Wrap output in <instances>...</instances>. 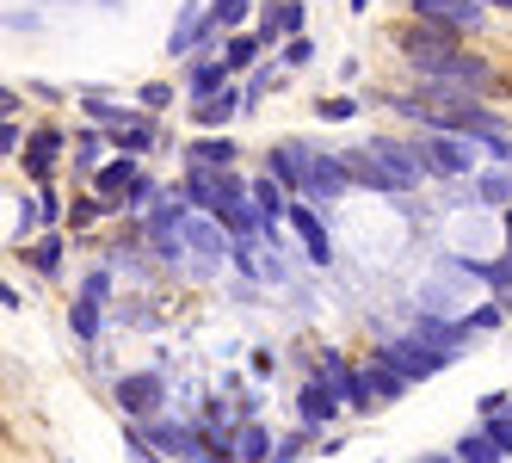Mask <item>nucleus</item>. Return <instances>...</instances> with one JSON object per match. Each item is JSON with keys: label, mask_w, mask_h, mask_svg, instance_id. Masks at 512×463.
<instances>
[{"label": "nucleus", "mask_w": 512, "mask_h": 463, "mask_svg": "<svg viewBox=\"0 0 512 463\" xmlns=\"http://www.w3.org/2000/svg\"><path fill=\"white\" fill-rule=\"evenodd\" d=\"M346 7H352V13H371V0H346Z\"/></svg>", "instance_id": "obj_53"}, {"label": "nucleus", "mask_w": 512, "mask_h": 463, "mask_svg": "<svg viewBox=\"0 0 512 463\" xmlns=\"http://www.w3.org/2000/svg\"><path fill=\"white\" fill-rule=\"evenodd\" d=\"M451 457L457 463H506V451H500V439L488 433L482 420L469 426V433H457V445H451Z\"/></svg>", "instance_id": "obj_30"}, {"label": "nucleus", "mask_w": 512, "mask_h": 463, "mask_svg": "<svg viewBox=\"0 0 512 463\" xmlns=\"http://www.w3.org/2000/svg\"><path fill=\"white\" fill-rule=\"evenodd\" d=\"M290 235H297L303 260H309L315 272H321V266H334V235H327L321 204H309V198H297V204H290Z\"/></svg>", "instance_id": "obj_10"}, {"label": "nucleus", "mask_w": 512, "mask_h": 463, "mask_svg": "<svg viewBox=\"0 0 512 463\" xmlns=\"http://www.w3.org/2000/svg\"><path fill=\"white\" fill-rule=\"evenodd\" d=\"M358 377H364V383H371V396H377V408H389V402H401V396H408V389H414V383H408V377H401L395 365H383V359H377V352H364V359H358Z\"/></svg>", "instance_id": "obj_24"}, {"label": "nucleus", "mask_w": 512, "mask_h": 463, "mask_svg": "<svg viewBox=\"0 0 512 463\" xmlns=\"http://www.w3.org/2000/svg\"><path fill=\"white\" fill-rule=\"evenodd\" d=\"M389 44L401 50V62H408V68H426V62H438V56H457V50H463V38H451V31H438V25H426V19H401V25L389 31Z\"/></svg>", "instance_id": "obj_6"}, {"label": "nucleus", "mask_w": 512, "mask_h": 463, "mask_svg": "<svg viewBox=\"0 0 512 463\" xmlns=\"http://www.w3.org/2000/svg\"><path fill=\"white\" fill-rule=\"evenodd\" d=\"M161 118H149V112H142V118H130L124 130H112V155H130V161H142V155H155L161 149Z\"/></svg>", "instance_id": "obj_23"}, {"label": "nucleus", "mask_w": 512, "mask_h": 463, "mask_svg": "<svg viewBox=\"0 0 512 463\" xmlns=\"http://www.w3.org/2000/svg\"><path fill=\"white\" fill-rule=\"evenodd\" d=\"M56 7H75V0H56Z\"/></svg>", "instance_id": "obj_56"}, {"label": "nucleus", "mask_w": 512, "mask_h": 463, "mask_svg": "<svg viewBox=\"0 0 512 463\" xmlns=\"http://www.w3.org/2000/svg\"><path fill=\"white\" fill-rule=\"evenodd\" d=\"M414 463H457V457H445V451H426V457H414Z\"/></svg>", "instance_id": "obj_52"}, {"label": "nucleus", "mask_w": 512, "mask_h": 463, "mask_svg": "<svg viewBox=\"0 0 512 463\" xmlns=\"http://www.w3.org/2000/svg\"><path fill=\"white\" fill-rule=\"evenodd\" d=\"M303 377H315V383H327V389H334V396L346 402V383L358 377V365L346 359V352L340 346H315V359H309V371Z\"/></svg>", "instance_id": "obj_25"}, {"label": "nucleus", "mask_w": 512, "mask_h": 463, "mask_svg": "<svg viewBox=\"0 0 512 463\" xmlns=\"http://www.w3.org/2000/svg\"><path fill=\"white\" fill-rule=\"evenodd\" d=\"M186 247L198 254V272H204V278H216V272H223V260L235 254L229 229L216 223V217H198V210H192V223H186Z\"/></svg>", "instance_id": "obj_14"}, {"label": "nucleus", "mask_w": 512, "mask_h": 463, "mask_svg": "<svg viewBox=\"0 0 512 463\" xmlns=\"http://www.w3.org/2000/svg\"><path fill=\"white\" fill-rule=\"evenodd\" d=\"M31 217H38V229H44V235H50V229H68V204H62V192H56V186L31 192Z\"/></svg>", "instance_id": "obj_36"}, {"label": "nucleus", "mask_w": 512, "mask_h": 463, "mask_svg": "<svg viewBox=\"0 0 512 463\" xmlns=\"http://www.w3.org/2000/svg\"><path fill=\"white\" fill-rule=\"evenodd\" d=\"M19 254H25L31 266H38L44 278H62V272H68V229H50V235H38L31 247H19Z\"/></svg>", "instance_id": "obj_28"}, {"label": "nucleus", "mask_w": 512, "mask_h": 463, "mask_svg": "<svg viewBox=\"0 0 512 463\" xmlns=\"http://www.w3.org/2000/svg\"><path fill=\"white\" fill-rule=\"evenodd\" d=\"M358 112H364V99H358V93H327V99L315 105V118H321V124H352Z\"/></svg>", "instance_id": "obj_39"}, {"label": "nucleus", "mask_w": 512, "mask_h": 463, "mask_svg": "<svg viewBox=\"0 0 512 463\" xmlns=\"http://www.w3.org/2000/svg\"><path fill=\"white\" fill-rule=\"evenodd\" d=\"M475 204H482V210H494V217H500V210H512V167H482V173H475Z\"/></svg>", "instance_id": "obj_29"}, {"label": "nucleus", "mask_w": 512, "mask_h": 463, "mask_svg": "<svg viewBox=\"0 0 512 463\" xmlns=\"http://www.w3.org/2000/svg\"><path fill=\"white\" fill-rule=\"evenodd\" d=\"M315 62V38H290L284 50H278V68L284 75H297V68H309Z\"/></svg>", "instance_id": "obj_42"}, {"label": "nucleus", "mask_w": 512, "mask_h": 463, "mask_svg": "<svg viewBox=\"0 0 512 463\" xmlns=\"http://www.w3.org/2000/svg\"><path fill=\"white\" fill-rule=\"evenodd\" d=\"M463 328H469L475 340H482V334H500V328H506V303H494V297H482V303H475V309L463 315Z\"/></svg>", "instance_id": "obj_37"}, {"label": "nucleus", "mask_w": 512, "mask_h": 463, "mask_svg": "<svg viewBox=\"0 0 512 463\" xmlns=\"http://www.w3.org/2000/svg\"><path fill=\"white\" fill-rule=\"evenodd\" d=\"M290 408H297V420H303V426H315V433H327V426L346 414V402H340L327 383H315V377H303V383H297V402H290Z\"/></svg>", "instance_id": "obj_18"}, {"label": "nucleus", "mask_w": 512, "mask_h": 463, "mask_svg": "<svg viewBox=\"0 0 512 463\" xmlns=\"http://www.w3.org/2000/svg\"><path fill=\"white\" fill-rule=\"evenodd\" d=\"M19 105H25V87H0V118H19Z\"/></svg>", "instance_id": "obj_46"}, {"label": "nucleus", "mask_w": 512, "mask_h": 463, "mask_svg": "<svg viewBox=\"0 0 512 463\" xmlns=\"http://www.w3.org/2000/svg\"><path fill=\"white\" fill-rule=\"evenodd\" d=\"M112 402L124 420H161L167 414V365H149V371H118L112 377Z\"/></svg>", "instance_id": "obj_2"}, {"label": "nucleus", "mask_w": 512, "mask_h": 463, "mask_svg": "<svg viewBox=\"0 0 512 463\" xmlns=\"http://www.w3.org/2000/svg\"><path fill=\"white\" fill-rule=\"evenodd\" d=\"M506 408H512V396H506V389H488V396L475 402V414H482V420H494V414H506Z\"/></svg>", "instance_id": "obj_44"}, {"label": "nucleus", "mask_w": 512, "mask_h": 463, "mask_svg": "<svg viewBox=\"0 0 512 463\" xmlns=\"http://www.w3.org/2000/svg\"><path fill=\"white\" fill-rule=\"evenodd\" d=\"M408 19H426L438 31H451V38H475V31H488V7L482 0H408Z\"/></svg>", "instance_id": "obj_7"}, {"label": "nucleus", "mask_w": 512, "mask_h": 463, "mask_svg": "<svg viewBox=\"0 0 512 463\" xmlns=\"http://www.w3.org/2000/svg\"><path fill=\"white\" fill-rule=\"evenodd\" d=\"M420 161H426L432 180L463 186V180H475V173L488 167V149H482V142H469V136H451V130H426L420 136Z\"/></svg>", "instance_id": "obj_1"}, {"label": "nucleus", "mask_w": 512, "mask_h": 463, "mask_svg": "<svg viewBox=\"0 0 512 463\" xmlns=\"http://www.w3.org/2000/svg\"><path fill=\"white\" fill-rule=\"evenodd\" d=\"M62 155H75V130H68V124H38L31 142H25V155H19V173L44 192V186H56Z\"/></svg>", "instance_id": "obj_4"}, {"label": "nucleus", "mask_w": 512, "mask_h": 463, "mask_svg": "<svg viewBox=\"0 0 512 463\" xmlns=\"http://www.w3.org/2000/svg\"><path fill=\"white\" fill-rule=\"evenodd\" d=\"M371 352H377L383 365H395V371L408 377V383H432L438 371H445V359H438V352H432L426 340H414L408 328H401V334H383V340H377Z\"/></svg>", "instance_id": "obj_8"}, {"label": "nucleus", "mask_w": 512, "mask_h": 463, "mask_svg": "<svg viewBox=\"0 0 512 463\" xmlns=\"http://www.w3.org/2000/svg\"><path fill=\"white\" fill-rule=\"evenodd\" d=\"M278 75H284L278 62H260V68H253V75L241 81V93H247V112H260V99H266V93L278 87Z\"/></svg>", "instance_id": "obj_40"}, {"label": "nucleus", "mask_w": 512, "mask_h": 463, "mask_svg": "<svg viewBox=\"0 0 512 463\" xmlns=\"http://www.w3.org/2000/svg\"><path fill=\"white\" fill-rule=\"evenodd\" d=\"M340 161H346V173H352V186L358 192H383V198H408V192H401L395 186V173L371 155V149H340Z\"/></svg>", "instance_id": "obj_21"}, {"label": "nucleus", "mask_w": 512, "mask_h": 463, "mask_svg": "<svg viewBox=\"0 0 512 463\" xmlns=\"http://www.w3.org/2000/svg\"><path fill=\"white\" fill-rule=\"evenodd\" d=\"M99 7H112V13H118V7H124V0H99Z\"/></svg>", "instance_id": "obj_55"}, {"label": "nucleus", "mask_w": 512, "mask_h": 463, "mask_svg": "<svg viewBox=\"0 0 512 463\" xmlns=\"http://www.w3.org/2000/svg\"><path fill=\"white\" fill-rule=\"evenodd\" d=\"M247 112V93H241V81L235 87H223L216 99H198V105H186V118H192V130L198 136H229V124Z\"/></svg>", "instance_id": "obj_15"}, {"label": "nucleus", "mask_w": 512, "mask_h": 463, "mask_svg": "<svg viewBox=\"0 0 512 463\" xmlns=\"http://www.w3.org/2000/svg\"><path fill=\"white\" fill-rule=\"evenodd\" d=\"M352 192V173L340 161V149H315L309 155V180H303V198L309 204H340Z\"/></svg>", "instance_id": "obj_13"}, {"label": "nucleus", "mask_w": 512, "mask_h": 463, "mask_svg": "<svg viewBox=\"0 0 512 463\" xmlns=\"http://www.w3.org/2000/svg\"><path fill=\"white\" fill-rule=\"evenodd\" d=\"M204 19H210V7H198V0H186V7L173 13V31H167L161 56H167V62H192V56H198V38H204Z\"/></svg>", "instance_id": "obj_19"}, {"label": "nucleus", "mask_w": 512, "mask_h": 463, "mask_svg": "<svg viewBox=\"0 0 512 463\" xmlns=\"http://www.w3.org/2000/svg\"><path fill=\"white\" fill-rule=\"evenodd\" d=\"M118 322H130V328H155L161 322V309L149 303V297H124V309H112Z\"/></svg>", "instance_id": "obj_41"}, {"label": "nucleus", "mask_w": 512, "mask_h": 463, "mask_svg": "<svg viewBox=\"0 0 512 463\" xmlns=\"http://www.w3.org/2000/svg\"><path fill=\"white\" fill-rule=\"evenodd\" d=\"M253 7H260V0H210V25L223 31V38H235V31H253V19H260Z\"/></svg>", "instance_id": "obj_33"}, {"label": "nucleus", "mask_w": 512, "mask_h": 463, "mask_svg": "<svg viewBox=\"0 0 512 463\" xmlns=\"http://www.w3.org/2000/svg\"><path fill=\"white\" fill-rule=\"evenodd\" d=\"M112 217H124V210L118 204H105L99 192H75V198H68V235H87V229H99V223H112Z\"/></svg>", "instance_id": "obj_27"}, {"label": "nucleus", "mask_w": 512, "mask_h": 463, "mask_svg": "<svg viewBox=\"0 0 512 463\" xmlns=\"http://www.w3.org/2000/svg\"><path fill=\"white\" fill-rule=\"evenodd\" d=\"M179 155H186V173H198V167H204V173H235L241 142H235V136H192Z\"/></svg>", "instance_id": "obj_20"}, {"label": "nucleus", "mask_w": 512, "mask_h": 463, "mask_svg": "<svg viewBox=\"0 0 512 463\" xmlns=\"http://www.w3.org/2000/svg\"><path fill=\"white\" fill-rule=\"evenodd\" d=\"M364 149H371L389 173H395V186L401 192H420L426 180H432V173H426V161H420V136H371V142H364Z\"/></svg>", "instance_id": "obj_9"}, {"label": "nucleus", "mask_w": 512, "mask_h": 463, "mask_svg": "<svg viewBox=\"0 0 512 463\" xmlns=\"http://www.w3.org/2000/svg\"><path fill=\"white\" fill-rule=\"evenodd\" d=\"M500 235H506V241H500V254H512V210H500Z\"/></svg>", "instance_id": "obj_51"}, {"label": "nucleus", "mask_w": 512, "mask_h": 463, "mask_svg": "<svg viewBox=\"0 0 512 463\" xmlns=\"http://www.w3.org/2000/svg\"><path fill=\"white\" fill-rule=\"evenodd\" d=\"M260 408H266V396H260V389H247V396H241V420H260Z\"/></svg>", "instance_id": "obj_47"}, {"label": "nucleus", "mask_w": 512, "mask_h": 463, "mask_svg": "<svg viewBox=\"0 0 512 463\" xmlns=\"http://www.w3.org/2000/svg\"><path fill=\"white\" fill-rule=\"evenodd\" d=\"M223 87H235V75H229L223 56H192V62H179V93H186L192 105H198V99H216Z\"/></svg>", "instance_id": "obj_16"}, {"label": "nucleus", "mask_w": 512, "mask_h": 463, "mask_svg": "<svg viewBox=\"0 0 512 463\" xmlns=\"http://www.w3.org/2000/svg\"><path fill=\"white\" fill-rule=\"evenodd\" d=\"M0 309H7V315H19V309H25V297L13 291V284H0Z\"/></svg>", "instance_id": "obj_50"}, {"label": "nucleus", "mask_w": 512, "mask_h": 463, "mask_svg": "<svg viewBox=\"0 0 512 463\" xmlns=\"http://www.w3.org/2000/svg\"><path fill=\"white\" fill-rule=\"evenodd\" d=\"M482 7H488V13H494V7H506V13H512V0H482Z\"/></svg>", "instance_id": "obj_54"}, {"label": "nucleus", "mask_w": 512, "mask_h": 463, "mask_svg": "<svg viewBox=\"0 0 512 463\" xmlns=\"http://www.w3.org/2000/svg\"><path fill=\"white\" fill-rule=\"evenodd\" d=\"M260 56H266L260 31H235V38L223 44V62H229V75H253V68H260Z\"/></svg>", "instance_id": "obj_34"}, {"label": "nucleus", "mask_w": 512, "mask_h": 463, "mask_svg": "<svg viewBox=\"0 0 512 463\" xmlns=\"http://www.w3.org/2000/svg\"><path fill=\"white\" fill-rule=\"evenodd\" d=\"M136 180H142V161H130V155H112V161L99 167V180H93L87 192H99L105 204H124V192H130Z\"/></svg>", "instance_id": "obj_26"}, {"label": "nucleus", "mask_w": 512, "mask_h": 463, "mask_svg": "<svg viewBox=\"0 0 512 463\" xmlns=\"http://www.w3.org/2000/svg\"><path fill=\"white\" fill-rule=\"evenodd\" d=\"M25 93H38V99H68V87H50V81H25Z\"/></svg>", "instance_id": "obj_49"}, {"label": "nucleus", "mask_w": 512, "mask_h": 463, "mask_svg": "<svg viewBox=\"0 0 512 463\" xmlns=\"http://www.w3.org/2000/svg\"><path fill=\"white\" fill-rule=\"evenodd\" d=\"M401 328H408L414 340H426V346H432L445 365H457L463 352H469V340H475L463 322H451V315H432V309H420V303H414L408 315H401Z\"/></svg>", "instance_id": "obj_5"}, {"label": "nucleus", "mask_w": 512, "mask_h": 463, "mask_svg": "<svg viewBox=\"0 0 512 463\" xmlns=\"http://www.w3.org/2000/svg\"><path fill=\"white\" fill-rule=\"evenodd\" d=\"M235 457H241V463H272V457H278L272 426H266V420H241V433H235Z\"/></svg>", "instance_id": "obj_32"}, {"label": "nucleus", "mask_w": 512, "mask_h": 463, "mask_svg": "<svg viewBox=\"0 0 512 463\" xmlns=\"http://www.w3.org/2000/svg\"><path fill=\"white\" fill-rule=\"evenodd\" d=\"M303 25H309V7H303V0H266L260 19H253V31H260L266 50H284L290 38H309Z\"/></svg>", "instance_id": "obj_12"}, {"label": "nucleus", "mask_w": 512, "mask_h": 463, "mask_svg": "<svg viewBox=\"0 0 512 463\" xmlns=\"http://www.w3.org/2000/svg\"><path fill=\"white\" fill-rule=\"evenodd\" d=\"M179 99H186V93H179V81H149V87H142L136 93V105H142V112H149V118H161V112H173V105Z\"/></svg>", "instance_id": "obj_38"}, {"label": "nucleus", "mask_w": 512, "mask_h": 463, "mask_svg": "<svg viewBox=\"0 0 512 463\" xmlns=\"http://www.w3.org/2000/svg\"><path fill=\"white\" fill-rule=\"evenodd\" d=\"M105 149H112V136L93 130V124H81V130H75V155H68V173H75L81 186H93V180H99V167L112 161Z\"/></svg>", "instance_id": "obj_22"}, {"label": "nucleus", "mask_w": 512, "mask_h": 463, "mask_svg": "<svg viewBox=\"0 0 512 463\" xmlns=\"http://www.w3.org/2000/svg\"><path fill=\"white\" fill-rule=\"evenodd\" d=\"M75 99H81V118L93 124V130H124L130 118H142V105H118V93L112 87H75Z\"/></svg>", "instance_id": "obj_17"}, {"label": "nucleus", "mask_w": 512, "mask_h": 463, "mask_svg": "<svg viewBox=\"0 0 512 463\" xmlns=\"http://www.w3.org/2000/svg\"><path fill=\"white\" fill-rule=\"evenodd\" d=\"M105 315H112L105 303H93V297H75V303H68V334H75L81 346H99V334H105Z\"/></svg>", "instance_id": "obj_31"}, {"label": "nucleus", "mask_w": 512, "mask_h": 463, "mask_svg": "<svg viewBox=\"0 0 512 463\" xmlns=\"http://www.w3.org/2000/svg\"><path fill=\"white\" fill-rule=\"evenodd\" d=\"M482 426H488V433L500 439V451L512 457V408H506V414H494V420H482Z\"/></svg>", "instance_id": "obj_45"}, {"label": "nucleus", "mask_w": 512, "mask_h": 463, "mask_svg": "<svg viewBox=\"0 0 512 463\" xmlns=\"http://www.w3.org/2000/svg\"><path fill=\"white\" fill-rule=\"evenodd\" d=\"M7 31H19V38H25V31H38V13H7Z\"/></svg>", "instance_id": "obj_48"}, {"label": "nucleus", "mask_w": 512, "mask_h": 463, "mask_svg": "<svg viewBox=\"0 0 512 463\" xmlns=\"http://www.w3.org/2000/svg\"><path fill=\"white\" fill-rule=\"evenodd\" d=\"M179 198H186L192 210H198V217H223V210L229 204H241L247 192H253V180H247V173L235 167V173H179V186H173Z\"/></svg>", "instance_id": "obj_3"}, {"label": "nucleus", "mask_w": 512, "mask_h": 463, "mask_svg": "<svg viewBox=\"0 0 512 463\" xmlns=\"http://www.w3.org/2000/svg\"><path fill=\"white\" fill-rule=\"evenodd\" d=\"M75 297H93V303H105V309H112L118 303V266H87L81 272V284H75Z\"/></svg>", "instance_id": "obj_35"}, {"label": "nucleus", "mask_w": 512, "mask_h": 463, "mask_svg": "<svg viewBox=\"0 0 512 463\" xmlns=\"http://www.w3.org/2000/svg\"><path fill=\"white\" fill-rule=\"evenodd\" d=\"M272 365H278V352H272V346H253V352H247V371L260 377V383L272 377Z\"/></svg>", "instance_id": "obj_43"}, {"label": "nucleus", "mask_w": 512, "mask_h": 463, "mask_svg": "<svg viewBox=\"0 0 512 463\" xmlns=\"http://www.w3.org/2000/svg\"><path fill=\"white\" fill-rule=\"evenodd\" d=\"M309 142L303 136H284V142H272L266 149V161H260V173H272V180L290 192V198H303V180H309Z\"/></svg>", "instance_id": "obj_11"}]
</instances>
